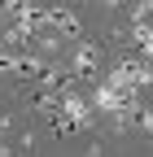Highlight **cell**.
<instances>
[{"label": "cell", "instance_id": "cell-1", "mask_svg": "<svg viewBox=\"0 0 153 157\" xmlns=\"http://www.w3.org/2000/svg\"><path fill=\"white\" fill-rule=\"evenodd\" d=\"M96 66H101V48L96 44H74L70 48V74L74 78H88V74H96Z\"/></svg>", "mask_w": 153, "mask_h": 157}, {"label": "cell", "instance_id": "cell-2", "mask_svg": "<svg viewBox=\"0 0 153 157\" xmlns=\"http://www.w3.org/2000/svg\"><path fill=\"white\" fill-rule=\"evenodd\" d=\"M44 26H53L61 39H74L79 35V17H74L70 9H44Z\"/></svg>", "mask_w": 153, "mask_h": 157}, {"label": "cell", "instance_id": "cell-3", "mask_svg": "<svg viewBox=\"0 0 153 157\" xmlns=\"http://www.w3.org/2000/svg\"><path fill=\"white\" fill-rule=\"evenodd\" d=\"M13 61H18V52L9 44H0V70H13Z\"/></svg>", "mask_w": 153, "mask_h": 157}, {"label": "cell", "instance_id": "cell-4", "mask_svg": "<svg viewBox=\"0 0 153 157\" xmlns=\"http://www.w3.org/2000/svg\"><path fill=\"white\" fill-rule=\"evenodd\" d=\"M0 153H5V122H0Z\"/></svg>", "mask_w": 153, "mask_h": 157}]
</instances>
